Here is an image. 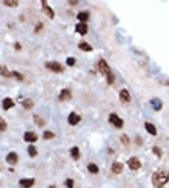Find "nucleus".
<instances>
[{
	"label": "nucleus",
	"instance_id": "7",
	"mask_svg": "<svg viewBox=\"0 0 169 188\" xmlns=\"http://www.w3.org/2000/svg\"><path fill=\"white\" fill-rule=\"evenodd\" d=\"M72 99V92L68 88H64L61 90L60 95H58V100L60 101H66V100H70Z\"/></svg>",
	"mask_w": 169,
	"mask_h": 188
},
{
	"label": "nucleus",
	"instance_id": "9",
	"mask_svg": "<svg viewBox=\"0 0 169 188\" xmlns=\"http://www.w3.org/2000/svg\"><path fill=\"white\" fill-rule=\"evenodd\" d=\"M42 6H43V11H44V13L48 16V17H50V18H53L55 17L53 11H52V8L47 4V1H46V0H42Z\"/></svg>",
	"mask_w": 169,
	"mask_h": 188
},
{
	"label": "nucleus",
	"instance_id": "32",
	"mask_svg": "<svg viewBox=\"0 0 169 188\" xmlns=\"http://www.w3.org/2000/svg\"><path fill=\"white\" fill-rule=\"evenodd\" d=\"M66 64L69 65V66H73V65L76 64V58H74V57H69V58H66Z\"/></svg>",
	"mask_w": 169,
	"mask_h": 188
},
{
	"label": "nucleus",
	"instance_id": "27",
	"mask_svg": "<svg viewBox=\"0 0 169 188\" xmlns=\"http://www.w3.org/2000/svg\"><path fill=\"white\" fill-rule=\"evenodd\" d=\"M152 152H154V153L159 158H160L161 156H162V152H161V149L159 148V147H152Z\"/></svg>",
	"mask_w": 169,
	"mask_h": 188
},
{
	"label": "nucleus",
	"instance_id": "24",
	"mask_svg": "<svg viewBox=\"0 0 169 188\" xmlns=\"http://www.w3.org/2000/svg\"><path fill=\"white\" fill-rule=\"evenodd\" d=\"M0 74H1L3 77H11L12 75V73H9L8 69H6V66H0Z\"/></svg>",
	"mask_w": 169,
	"mask_h": 188
},
{
	"label": "nucleus",
	"instance_id": "3",
	"mask_svg": "<svg viewBox=\"0 0 169 188\" xmlns=\"http://www.w3.org/2000/svg\"><path fill=\"white\" fill-rule=\"evenodd\" d=\"M98 69H99V71L102 74H104V75H108V74L110 73L108 64H107V61L104 60V58H100L99 60V62H98Z\"/></svg>",
	"mask_w": 169,
	"mask_h": 188
},
{
	"label": "nucleus",
	"instance_id": "1",
	"mask_svg": "<svg viewBox=\"0 0 169 188\" xmlns=\"http://www.w3.org/2000/svg\"><path fill=\"white\" fill-rule=\"evenodd\" d=\"M151 180L156 188H162L169 182V173L167 170H157L152 174Z\"/></svg>",
	"mask_w": 169,
	"mask_h": 188
},
{
	"label": "nucleus",
	"instance_id": "6",
	"mask_svg": "<svg viewBox=\"0 0 169 188\" xmlns=\"http://www.w3.org/2000/svg\"><path fill=\"white\" fill-rule=\"evenodd\" d=\"M35 180L32 178H25V179H21L18 182V184L21 186V188H31L34 186Z\"/></svg>",
	"mask_w": 169,
	"mask_h": 188
},
{
	"label": "nucleus",
	"instance_id": "26",
	"mask_svg": "<svg viewBox=\"0 0 169 188\" xmlns=\"http://www.w3.org/2000/svg\"><path fill=\"white\" fill-rule=\"evenodd\" d=\"M3 3H4V5H8V6H17L18 5V3L14 1V0H5V1H3Z\"/></svg>",
	"mask_w": 169,
	"mask_h": 188
},
{
	"label": "nucleus",
	"instance_id": "23",
	"mask_svg": "<svg viewBox=\"0 0 169 188\" xmlns=\"http://www.w3.org/2000/svg\"><path fill=\"white\" fill-rule=\"evenodd\" d=\"M27 152H29V156H30V157H35V156L38 154V151L34 145H30V147L27 148Z\"/></svg>",
	"mask_w": 169,
	"mask_h": 188
},
{
	"label": "nucleus",
	"instance_id": "15",
	"mask_svg": "<svg viewBox=\"0 0 169 188\" xmlns=\"http://www.w3.org/2000/svg\"><path fill=\"white\" fill-rule=\"evenodd\" d=\"M76 31L79 32L81 35L87 34V25H86V24H82V22H79V24L76 26Z\"/></svg>",
	"mask_w": 169,
	"mask_h": 188
},
{
	"label": "nucleus",
	"instance_id": "10",
	"mask_svg": "<svg viewBox=\"0 0 169 188\" xmlns=\"http://www.w3.org/2000/svg\"><path fill=\"white\" fill-rule=\"evenodd\" d=\"M79 121H81V117L74 112H72L69 114V117H68V122H69V125H72V126H76Z\"/></svg>",
	"mask_w": 169,
	"mask_h": 188
},
{
	"label": "nucleus",
	"instance_id": "18",
	"mask_svg": "<svg viewBox=\"0 0 169 188\" xmlns=\"http://www.w3.org/2000/svg\"><path fill=\"white\" fill-rule=\"evenodd\" d=\"M151 105H152V108H154L155 110H160L162 108V103H161L160 99H152L151 100Z\"/></svg>",
	"mask_w": 169,
	"mask_h": 188
},
{
	"label": "nucleus",
	"instance_id": "14",
	"mask_svg": "<svg viewBox=\"0 0 169 188\" xmlns=\"http://www.w3.org/2000/svg\"><path fill=\"white\" fill-rule=\"evenodd\" d=\"M122 169H124V166H122V164L121 162H113L112 164V171L115 174H121L122 173Z\"/></svg>",
	"mask_w": 169,
	"mask_h": 188
},
{
	"label": "nucleus",
	"instance_id": "12",
	"mask_svg": "<svg viewBox=\"0 0 169 188\" xmlns=\"http://www.w3.org/2000/svg\"><path fill=\"white\" fill-rule=\"evenodd\" d=\"M18 161V156L17 153H14V152H11V153H8L6 156V162H8L9 165H16Z\"/></svg>",
	"mask_w": 169,
	"mask_h": 188
},
{
	"label": "nucleus",
	"instance_id": "22",
	"mask_svg": "<svg viewBox=\"0 0 169 188\" xmlns=\"http://www.w3.org/2000/svg\"><path fill=\"white\" fill-rule=\"evenodd\" d=\"M22 105H24L25 109H31L32 105H34V103H32V100H30V99H26V100H24Z\"/></svg>",
	"mask_w": 169,
	"mask_h": 188
},
{
	"label": "nucleus",
	"instance_id": "4",
	"mask_svg": "<svg viewBox=\"0 0 169 188\" xmlns=\"http://www.w3.org/2000/svg\"><path fill=\"white\" fill-rule=\"evenodd\" d=\"M46 67L47 69H50V70H52V71H55V73H63L64 71V66L61 64H58V62H47L46 64Z\"/></svg>",
	"mask_w": 169,
	"mask_h": 188
},
{
	"label": "nucleus",
	"instance_id": "21",
	"mask_svg": "<svg viewBox=\"0 0 169 188\" xmlns=\"http://www.w3.org/2000/svg\"><path fill=\"white\" fill-rule=\"evenodd\" d=\"M87 170H89L91 174H98V173H99V167H98L95 164H89V165H87Z\"/></svg>",
	"mask_w": 169,
	"mask_h": 188
},
{
	"label": "nucleus",
	"instance_id": "33",
	"mask_svg": "<svg viewBox=\"0 0 169 188\" xmlns=\"http://www.w3.org/2000/svg\"><path fill=\"white\" fill-rule=\"evenodd\" d=\"M12 75H13V77H16L18 80H22V79H24V77H22L21 74L18 73V71H13V73H12Z\"/></svg>",
	"mask_w": 169,
	"mask_h": 188
},
{
	"label": "nucleus",
	"instance_id": "13",
	"mask_svg": "<svg viewBox=\"0 0 169 188\" xmlns=\"http://www.w3.org/2000/svg\"><path fill=\"white\" fill-rule=\"evenodd\" d=\"M144 127H146V130H147V132L150 135H152V136H155L156 134H157V130H156V127L152 123H150V122H146L144 123Z\"/></svg>",
	"mask_w": 169,
	"mask_h": 188
},
{
	"label": "nucleus",
	"instance_id": "2",
	"mask_svg": "<svg viewBox=\"0 0 169 188\" xmlns=\"http://www.w3.org/2000/svg\"><path fill=\"white\" fill-rule=\"evenodd\" d=\"M108 121L112 123L113 126H115L116 128H121L122 126H124V121L121 118H120L116 114V113H112V114H109V118H108Z\"/></svg>",
	"mask_w": 169,
	"mask_h": 188
},
{
	"label": "nucleus",
	"instance_id": "16",
	"mask_svg": "<svg viewBox=\"0 0 169 188\" xmlns=\"http://www.w3.org/2000/svg\"><path fill=\"white\" fill-rule=\"evenodd\" d=\"M12 106H14V103H13V100H12V99L6 97V99L3 100V109H4V110L11 109Z\"/></svg>",
	"mask_w": 169,
	"mask_h": 188
},
{
	"label": "nucleus",
	"instance_id": "8",
	"mask_svg": "<svg viewBox=\"0 0 169 188\" xmlns=\"http://www.w3.org/2000/svg\"><path fill=\"white\" fill-rule=\"evenodd\" d=\"M24 139H25V141L34 143V141L38 140V135L35 134V132H32V131H27V132H25V134H24Z\"/></svg>",
	"mask_w": 169,
	"mask_h": 188
},
{
	"label": "nucleus",
	"instance_id": "20",
	"mask_svg": "<svg viewBox=\"0 0 169 188\" xmlns=\"http://www.w3.org/2000/svg\"><path fill=\"white\" fill-rule=\"evenodd\" d=\"M70 156L73 160H78L79 158V149H78V147H73L70 149Z\"/></svg>",
	"mask_w": 169,
	"mask_h": 188
},
{
	"label": "nucleus",
	"instance_id": "19",
	"mask_svg": "<svg viewBox=\"0 0 169 188\" xmlns=\"http://www.w3.org/2000/svg\"><path fill=\"white\" fill-rule=\"evenodd\" d=\"M78 48H79V50H82V51H86V52L92 51V47H91L89 43H86V42H81V43L78 44Z\"/></svg>",
	"mask_w": 169,
	"mask_h": 188
},
{
	"label": "nucleus",
	"instance_id": "17",
	"mask_svg": "<svg viewBox=\"0 0 169 188\" xmlns=\"http://www.w3.org/2000/svg\"><path fill=\"white\" fill-rule=\"evenodd\" d=\"M89 17H90V16H89V13H87V12H79L77 14V18L79 19V22H82V24H86Z\"/></svg>",
	"mask_w": 169,
	"mask_h": 188
},
{
	"label": "nucleus",
	"instance_id": "28",
	"mask_svg": "<svg viewBox=\"0 0 169 188\" xmlns=\"http://www.w3.org/2000/svg\"><path fill=\"white\" fill-rule=\"evenodd\" d=\"M6 130V122L4 121V118L0 117V131H5Z\"/></svg>",
	"mask_w": 169,
	"mask_h": 188
},
{
	"label": "nucleus",
	"instance_id": "30",
	"mask_svg": "<svg viewBox=\"0 0 169 188\" xmlns=\"http://www.w3.org/2000/svg\"><path fill=\"white\" fill-rule=\"evenodd\" d=\"M53 136H55V134L52 131H44L43 132V138L44 139H52Z\"/></svg>",
	"mask_w": 169,
	"mask_h": 188
},
{
	"label": "nucleus",
	"instance_id": "29",
	"mask_svg": "<svg viewBox=\"0 0 169 188\" xmlns=\"http://www.w3.org/2000/svg\"><path fill=\"white\" fill-rule=\"evenodd\" d=\"M107 82H108V84H112L113 82H115V75H113L112 71H110L108 75H107Z\"/></svg>",
	"mask_w": 169,
	"mask_h": 188
},
{
	"label": "nucleus",
	"instance_id": "34",
	"mask_svg": "<svg viewBox=\"0 0 169 188\" xmlns=\"http://www.w3.org/2000/svg\"><path fill=\"white\" fill-rule=\"evenodd\" d=\"M121 141L124 143L125 145H128L129 144V139H128V135H122L121 136Z\"/></svg>",
	"mask_w": 169,
	"mask_h": 188
},
{
	"label": "nucleus",
	"instance_id": "35",
	"mask_svg": "<svg viewBox=\"0 0 169 188\" xmlns=\"http://www.w3.org/2000/svg\"><path fill=\"white\" fill-rule=\"evenodd\" d=\"M48 188H56V187H55V186H51V187H48Z\"/></svg>",
	"mask_w": 169,
	"mask_h": 188
},
{
	"label": "nucleus",
	"instance_id": "25",
	"mask_svg": "<svg viewBox=\"0 0 169 188\" xmlns=\"http://www.w3.org/2000/svg\"><path fill=\"white\" fill-rule=\"evenodd\" d=\"M34 122L37 123V125L39 126V127H42V126H44V121H43V119H42L39 116H37V114L34 116Z\"/></svg>",
	"mask_w": 169,
	"mask_h": 188
},
{
	"label": "nucleus",
	"instance_id": "31",
	"mask_svg": "<svg viewBox=\"0 0 169 188\" xmlns=\"http://www.w3.org/2000/svg\"><path fill=\"white\" fill-rule=\"evenodd\" d=\"M65 186H66V188H73L74 187V182L73 179H66V182H65Z\"/></svg>",
	"mask_w": 169,
	"mask_h": 188
},
{
	"label": "nucleus",
	"instance_id": "11",
	"mask_svg": "<svg viewBox=\"0 0 169 188\" xmlns=\"http://www.w3.org/2000/svg\"><path fill=\"white\" fill-rule=\"evenodd\" d=\"M120 99H121V101H124V103H129L130 100H131V96H130L129 91L125 88L120 91Z\"/></svg>",
	"mask_w": 169,
	"mask_h": 188
},
{
	"label": "nucleus",
	"instance_id": "5",
	"mask_svg": "<svg viewBox=\"0 0 169 188\" xmlns=\"http://www.w3.org/2000/svg\"><path fill=\"white\" fill-rule=\"evenodd\" d=\"M128 166L131 169V170H138V169L141 167V161L136 157H131L128 160Z\"/></svg>",
	"mask_w": 169,
	"mask_h": 188
}]
</instances>
